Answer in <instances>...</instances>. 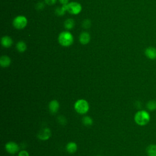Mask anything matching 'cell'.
Returning <instances> with one entry per match:
<instances>
[{"mask_svg": "<svg viewBox=\"0 0 156 156\" xmlns=\"http://www.w3.org/2000/svg\"><path fill=\"white\" fill-rule=\"evenodd\" d=\"M150 114L146 110H139L134 116V121L135 123L140 126H144L147 124L150 121Z\"/></svg>", "mask_w": 156, "mask_h": 156, "instance_id": "6da1fadb", "label": "cell"}, {"mask_svg": "<svg viewBox=\"0 0 156 156\" xmlns=\"http://www.w3.org/2000/svg\"><path fill=\"white\" fill-rule=\"evenodd\" d=\"M58 43L63 46L68 47L71 46L74 41V38L69 31L62 32L58 37Z\"/></svg>", "mask_w": 156, "mask_h": 156, "instance_id": "7a4b0ae2", "label": "cell"}, {"mask_svg": "<svg viewBox=\"0 0 156 156\" xmlns=\"http://www.w3.org/2000/svg\"><path fill=\"white\" fill-rule=\"evenodd\" d=\"M74 108L77 113L83 115L88 112L90 105L88 101L85 99H80L76 101L74 105Z\"/></svg>", "mask_w": 156, "mask_h": 156, "instance_id": "3957f363", "label": "cell"}, {"mask_svg": "<svg viewBox=\"0 0 156 156\" xmlns=\"http://www.w3.org/2000/svg\"><path fill=\"white\" fill-rule=\"evenodd\" d=\"M27 24V18L23 15H19L15 17L13 21V26L17 29H22L24 28Z\"/></svg>", "mask_w": 156, "mask_h": 156, "instance_id": "277c9868", "label": "cell"}, {"mask_svg": "<svg viewBox=\"0 0 156 156\" xmlns=\"http://www.w3.org/2000/svg\"><path fill=\"white\" fill-rule=\"evenodd\" d=\"M82 10V5L77 2H71L67 4V11L73 15H77Z\"/></svg>", "mask_w": 156, "mask_h": 156, "instance_id": "5b68a950", "label": "cell"}, {"mask_svg": "<svg viewBox=\"0 0 156 156\" xmlns=\"http://www.w3.org/2000/svg\"><path fill=\"white\" fill-rule=\"evenodd\" d=\"M5 149L8 153L14 154L18 152L20 147L16 143L13 141H9L5 144Z\"/></svg>", "mask_w": 156, "mask_h": 156, "instance_id": "8992f818", "label": "cell"}, {"mask_svg": "<svg viewBox=\"0 0 156 156\" xmlns=\"http://www.w3.org/2000/svg\"><path fill=\"white\" fill-rule=\"evenodd\" d=\"M51 131L50 129L48 127H45L43 129H41L37 134L38 138L40 140H43V141L48 140L51 137Z\"/></svg>", "mask_w": 156, "mask_h": 156, "instance_id": "52a82bcc", "label": "cell"}, {"mask_svg": "<svg viewBox=\"0 0 156 156\" xmlns=\"http://www.w3.org/2000/svg\"><path fill=\"white\" fill-rule=\"evenodd\" d=\"M144 54L150 60L156 59V48L153 46H149L144 50Z\"/></svg>", "mask_w": 156, "mask_h": 156, "instance_id": "ba28073f", "label": "cell"}, {"mask_svg": "<svg viewBox=\"0 0 156 156\" xmlns=\"http://www.w3.org/2000/svg\"><path fill=\"white\" fill-rule=\"evenodd\" d=\"M49 110L51 112V113H56L60 107V104L59 102L55 100H52L51 101H50V102L49 103Z\"/></svg>", "mask_w": 156, "mask_h": 156, "instance_id": "9c48e42d", "label": "cell"}, {"mask_svg": "<svg viewBox=\"0 0 156 156\" xmlns=\"http://www.w3.org/2000/svg\"><path fill=\"white\" fill-rule=\"evenodd\" d=\"M90 41V35L87 32H83L79 36V41L82 44H87Z\"/></svg>", "mask_w": 156, "mask_h": 156, "instance_id": "30bf717a", "label": "cell"}, {"mask_svg": "<svg viewBox=\"0 0 156 156\" xmlns=\"http://www.w3.org/2000/svg\"><path fill=\"white\" fill-rule=\"evenodd\" d=\"M66 150L69 154H74L77 150V145L75 142H69L66 146Z\"/></svg>", "mask_w": 156, "mask_h": 156, "instance_id": "8fae6325", "label": "cell"}, {"mask_svg": "<svg viewBox=\"0 0 156 156\" xmlns=\"http://www.w3.org/2000/svg\"><path fill=\"white\" fill-rule=\"evenodd\" d=\"M13 44L12 39L9 36H4L1 38V44L4 48H9Z\"/></svg>", "mask_w": 156, "mask_h": 156, "instance_id": "7c38bea8", "label": "cell"}, {"mask_svg": "<svg viewBox=\"0 0 156 156\" xmlns=\"http://www.w3.org/2000/svg\"><path fill=\"white\" fill-rule=\"evenodd\" d=\"M11 63V59L7 55H2L0 58V65L3 68L8 67Z\"/></svg>", "mask_w": 156, "mask_h": 156, "instance_id": "4fadbf2b", "label": "cell"}, {"mask_svg": "<svg viewBox=\"0 0 156 156\" xmlns=\"http://www.w3.org/2000/svg\"><path fill=\"white\" fill-rule=\"evenodd\" d=\"M146 152L148 156H156V144H149L146 148Z\"/></svg>", "mask_w": 156, "mask_h": 156, "instance_id": "5bb4252c", "label": "cell"}, {"mask_svg": "<svg viewBox=\"0 0 156 156\" xmlns=\"http://www.w3.org/2000/svg\"><path fill=\"white\" fill-rule=\"evenodd\" d=\"M67 4L62 5V6L60 7H57L55 9V14L58 16L63 15L65 13V12L67 11Z\"/></svg>", "mask_w": 156, "mask_h": 156, "instance_id": "9a60e30c", "label": "cell"}, {"mask_svg": "<svg viewBox=\"0 0 156 156\" xmlns=\"http://www.w3.org/2000/svg\"><path fill=\"white\" fill-rule=\"evenodd\" d=\"M75 24V22L73 19L72 18H69L67 19L65 22H64V26L65 29L67 30H71L72 29Z\"/></svg>", "mask_w": 156, "mask_h": 156, "instance_id": "2e32d148", "label": "cell"}, {"mask_svg": "<svg viewBox=\"0 0 156 156\" xmlns=\"http://www.w3.org/2000/svg\"><path fill=\"white\" fill-rule=\"evenodd\" d=\"M16 49L18 50V52H23L26 50L27 46H26V44L24 41H18L16 43Z\"/></svg>", "mask_w": 156, "mask_h": 156, "instance_id": "e0dca14e", "label": "cell"}, {"mask_svg": "<svg viewBox=\"0 0 156 156\" xmlns=\"http://www.w3.org/2000/svg\"><path fill=\"white\" fill-rule=\"evenodd\" d=\"M82 123L85 126H90L93 124V119L89 116H85L82 118Z\"/></svg>", "mask_w": 156, "mask_h": 156, "instance_id": "ac0fdd59", "label": "cell"}, {"mask_svg": "<svg viewBox=\"0 0 156 156\" xmlns=\"http://www.w3.org/2000/svg\"><path fill=\"white\" fill-rule=\"evenodd\" d=\"M146 108L149 111H154L156 110V101L151 100L146 104Z\"/></svg>", "mask_w": 156, "mask_h": 156, "instance_id": "d6986e66", "label": "cell"}, {"mask_svg": "<svg viewBox=\"0 0 156 156\" xmlns=\"http://www.w3.org/2000/svg\"><path fill=\"white\" fill-rule=\"evenodd\" d=\"M91 25V22L88 19H85L83 22H82V26L85 28V29H87V28H89L90 26Z\"/></svg>", "mask_w": 156, "mask_h": 156, "instance_id": "ffe728a7", "label": "cell"}, {"mask_svg": "<svg viewBox=\"0 0 156 156\" xmlns=\"http://www.w3.org/2000/svg\"><path fill=\"white\" fill-rule=\"evenodd\" d=\"M58 122L62 124V125H65L66 122V118L63 116H60L58 117Z\"/></svg>", "mask_w": 156, "mask_h": 156, "instance_id": "44dd1931", "label": "cell"}, {"mask_svg": "<svg viewBox=\"0 0 156 156\" xmlns=\"http://www.w3.org/2000/svg\"><path fill=\"white\" fill-rule=\"evenodd\" d=\"M18 156H29V154L25 150H22L19 152Z\"/></svg>", "mask_w": 156, "mask_h": 156, "instance_id": "7402d4cb", "label": "cell"}, {"mask_svg": "<svg viewBox=\"0 0 156 156\" xmlns=\"http://www.w3.org/2000/svg\"><path fill=\"white\" fill-rule=\"evenodd\" d=\"M46 4H47L48 5H52L53 4H54L57 0H44Z\"/></svg>", "mask_w": 156, "mask_h": 156, "instance_id": "603a6c76", "label": "cell"}, {"mask_svg": "<svg viewBox=\"0 0 156 156\" xmlns=\"http://www.w3.org/2000/svg\"><path fill=\"white\" fill-rule=\"evenodd\" d=\"M44 7V4L43 2H39L37 4V8L38 10H41Z\"/></svg>", "mask_w": 156, "mask_h": 156, "instance_id": "cb8c5ba5", "label": "cell"}, {"mask_svg": "<svg viewBox=\"0 0 156 156\" xmlns=\"http://www.w3.org/2000/svg\"><path fill=\"white\" fill-rule=\"evenodd\" d=\"M58 1H60V2L62 5H65V4H68V1H69V0H58Z\"/></svg>", "mask_w": 156, "mask_h": 156, "instance_id": "d4e9b609", "label": "cell"}, {"mask_svg": "<svg viewBox=\"0 0 156 156\" xmlns=\"http://www.w3.org/2000/svg\"><path fill=\"white\" fill-rule=\"evenodd\" d=\"M98 156H101V155H98Z\"/></svg>", "mask_w": 156, "mask_h": 156, "instance_id": "484cf974", "label": "cell"}]
</instances>
